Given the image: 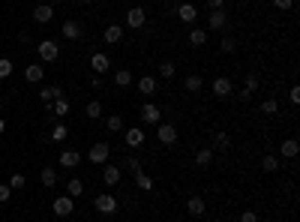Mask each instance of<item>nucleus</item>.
<instances>
[{
	"label": "nucleus",
	"instance_id": "nucleus-47",
	"mask_svg": "<svg viewBox=\"0 0 300 222\" xmlns=\"http://www.w3.org/2000/svg\"><path fill=\"white\" fill-rule=\"evenodd\" d=\"M288 96H291V102L297 105V102H300V87H291V93H288Z\"/></svg>",
	"mask_w": 300,
	"mask_h": 222
},
{
	"label": "nucleus",
	"instance_id": "nucleus-20",
	"mask_svg": "<svg viewBox=\"0 0 300 222\" xmlns=\"http://www.w3.org/2000/svg\"><path fill=\"white\" fill-rule=\"evenodd\" d=\"M258 90V75H246V87L240 90V99H249Z\"/></svg>",
	"mask_w": 300,
	"mask_h": 222
},
{
	"label": "nucleus",
	"instance_id": "nucleus-25",
	"mask_svg": "<svg viewBox=\"0 0 300 222\" xmlns=\"http://www.w3.org/2000/svg\"><path fill=\"white\" fill-rule=\"evenodd\" d=\"M63 36H66V39H78V36H81V24H78V21H66V24H63Z\"/></svg>",
	"mask_w": 300,
	"mask_h": 222
},
{
	"label": "nucleus",
	"instance_id": "nucleus-45",
	"mask_svg": "<svg viewBox=\"0 0 300 222\" xmlns=\"http://www.w3.org/2000/svg\"><path fill=\"white\" fill-rule=\"evenodd\" d=\"M222 3H225V0H207V9H210V12H213V9H222Z\"/></svg>",
	"mask_w": 300,
	"mask_h": 222
},
{
	"label": "nucleus",
	"instance_id": "nucleus-38",
	"mask_svg": "<svg viewBox=\"0 0 300 222\" xmlns=\"http://www.w3.org/2000/svg\"><path fill=\"white\" fill-rule=\"evenodd\" d=\"M261 168H264V171H276L279 159H276V156H264V159H261Z\"/></svg>",
	"mask_w": 300,
	"mask_h": 222
},
{
	"label": "nucleus",
	"instance_id": "nucleus-49",
	"mask_svg": "<svg viewBox=\"0 0 300 222\" xmlns=\"http://www.w3.org/2000/svg\"><path fill=\"white\" fill-rule=\"evenodd\" d=\"M78 3H90V0H78Z\"/></svg>",
	"mask_w": 300,
	"mask_h": 222
},
{
	"label": "nucleus",
	"instance_id": "nucleus-43",
	"mask_svg": "<svg viewBox=\"0 0 300 222\" xmlns=\"http://www.w3.org/2000/svg\"><path fill=\"white\" fill-rule=\"evenodd\" d=\"M237 222H258V213H255V210H246V213H240Z\"/></svg>",
	"mask_w": 300,
	"mask_h": 222
},
{
	"label": "nucleus",
	"instance_id": "nucleus-15",
	"mask_svg": "<svg viewBox=\"0 0 300 222\" xmlns=\"http://www.w3.org/2000/svg\"><path fill=\"white\" fill-rule=\"evenodd\" d=\"M102 39L108 42V45L120 42V39H123V27H120V24H108V27H105V33H102Z\"/></svg>",
	"mask_w": 300,
	"mask_h": 222
},
{
	"label": "nucleus",
	"instance_id": "nucleus-6",
	"mask_svg": "<svg viewBox=\"0 0 300 222\" xmlns=\"http://www.w3.org/2000/svg\"><path fill=\"white\" fill-rule=\"evenodd\" d=\"M141 120H144V123H162V111L159 108H156L153 105V102H147V105H141Z\"/></svg>",
	"mask_w": 300,
	"mask_h": 222
},
{
	"label": "nucleus",
	"instance_id": "nucleus-1",
	"mask_svg": "<svg viewBox=\"0 0 300 222\" xmlns=\"http://www.w3.org/2000/svg\"><path fill=\"white\" fill-rule=\"evenodd\" d=\"M36 51H39V57H42L45 63H51V60H57V54H60V45H57L54 39H42V42L36 45Z\"/></svg>",
	"mask_w": 300,
	"mask_h": 222
},
{
	"label": "nucleus",
	"instance_id": "nucleus-19",
	"mask_svg": "<svg viewBox=\"0 0 300 222\" xmlns=\"http://www.w3.org/2000/svg\"><path fill=\"white\" fill-rule=\"evenodd\" d=\"M210 162H213V150H210V147H201V150L195 153V165H198V168H207Z\"/></svg>",
	"mask_w": 300,
	"mask_h": 222
},
{
	"label": "nucleus",
	"instance_id": "nucleus-28",
	"mask_svg": "<svg viewBox=\"0 0 300 222\" xmlns=\"http://www.w3.org/2000/svg\"><path fill=\"white\" fill-rule=\"evenodd\" d=\"M24 78H27V81H33V84H36V81H42V66H39V63H33V66H27V72H24Z\"/></svg>",
	"mask_w": 300,
	"mask_h": 222
},
{
	"label": "nucleus",
	"instance_id": "nucleus-26",
	"mask_svg": "<svg viewBox=\"0 0 300 222\" xmlns=\"http://www.w3.org/2000/svg\"><path fill=\"white\" fill-rule=\"evenodd\" d=\"M204 42H207V30H204V27H195V30L189 33V45L198 48V45H204Z\"/></svg>",
	"mask_w": 300,
	"mask_h": 222
},
{
	"label": "nucleus",
	"instance_id": "nucleus-18",
	"mask_svg": "<svg viewBox=\"0 0 300 222\" xmlns=\"http://www.w3.org/2000/svg\"><path fill=\"white\" fill-rule=\"evenodd\" d=\"M186 210H189L192 216H204V198H201V195H192V198L186 201Z\"/></svg>",
	"mask_w": 300,
	"mask_h": 222
},
{
	"label": "nucleus",
	"instance_id": "nucleus-8",
	"mask_svg": "<svg viewBox=\"0 0 300 222\" xmlns=\"http://www.w3.org/2000/svg\"><path fill=\"white\" fill-rule=\"evenodd\" d=\"M144 138H147V135H144V129H141V126H132V129H126V135H123L126 147H141V144H144Z\"/></svg>",
	"mask_w": 300,
	"mask_h": 222
},
{
	"label": "nucleus",
	"instance_id": "nucleus-40",
	"mask_svg": "<svg viewBox=\"0 0 300 222\" xmlns=\"http://www.w3.org/2000/svg\"><path fill=\"white\" fill-rule=\"evenodd\" d=\"M159 72H162V78H174V63L162 60V63H159Z\"/></svg>",
	"mask_w": 300,
	"mask_h": 222
},
{
	"label": "nucleus",
	"instance_id": "nucleus-24",
	"mask_svg": "<svg viewBox=\"0 0 300 222\" xmlns=\"http://www.w3.org/2000/svg\"><path fill=\"white\" fill-rule=\"evenodd\" d=\"M297 153H300V144H297L294 138H288V141H282V156H285V159H294Z\"/></svg>",
	"mask_w": 300,
	"mask_h": 222
},
{
	"label": "nucleus",
	"instance_id": "nucleus-17",
	"mask_svg": "<svg viewBox=\"0 0 300 222\" xmlns=\"http://www.w3.org/2000/svg\"><path fill=\"white\" fill-rule=\"evenodd\" d=\"M138 93H141V96H153V93H156V78H150V75L138 78Z\"/></svg>",
	"mask_w": 300,
	"mask_h": 222
},
{
	"label": "nucleus",
	"instance_id": "nucleus-33",
	"mask_svg": "<svg viewBox=\"0 0 300 222\" xmlns=\"http://www.w3.org/2000/svg\"><path fill=\"white\" fill-rule=\"evenodd\" d=\"M105 126H108L111 132H120V129H123V117H120V114H111L108 120H105Z\"/></svg>",
	"mask_w": 300,
	"mask_h": 222
},
{
	"label": "nucleus",
	"instance_id": "nucleus-10",
	"mask_svg": "<svg viewBox=\"0 0 300 222\" xmlns=\"http://www.w3.org/2000/svg\"><path fill=\"white\" fill-rule=\"evenodd\" d=\"M108 66H111V60H108V54H102V51H96V54H90V69L93 72H108Z\"/></svg>",
	"mask_w": 300,
	"mask_h": 222
},
{
	"label": "nucleus",
	"instance_id": "nucleus-34",
	"mask_svg": "<svg viewBox=\"0 0 300 222\" xmlns=\"http://www.w3.org/2000/svg\"><path fill=\"white\" fill-rule=\"evenodd\" d=\"M213 144H216L219 150H228V144H231V138H228V132H216V135H213Z\"/></svg>",
	"mask_w": 300,
	"mask_h": 222
},
{
	"label": "nucleus",
	"instance_id": "nucleus-37",
	"mask_svg": "<svg viewBox=\"0 0 300 222\" xmlns=\"http://www.w3.org/2000/svg\"><path fill=\"white\" fill-rule=\"evenodd\" d=\"M9 75H12V60L0 57V81H3V78H9Z\"/></svg>",
	"mask_w": 300,
	"mask_h": 222
},
{
	"label": "nucleus",
	"instance_id": "nucleus-46",
	"mask_svg": "<svg viewBox=\"0 0 300 222\" xmlns=\"http://www.w3.org/2000/svg\"><path fill=\"white\" fill-rule=\"evenodd\" d=\"M234 48H237L234 39H222V51H234Z\"/></svg>",
	"mask_w": 300,
	"mask_h": 222
},
{
	"label": "nucleus",
	"instance_id": "nucleus-9",
	"mask_svg": "<svg viewBox=\"0 0 300 222\" xmlns=\"http://www.w3.org/2000/svg\"><path fill=\"white\" fill-rule=\"evenodd\" d=\"M144 18H147V12L141 9V6H132L129 12H126V27H132V30H138L141 24H144Z\"/></svg>",
	"mask_w": 300,
	"mask_h": 222
},
{
	"label": "nucleus",
	"instance_id": "nucleus-36",
	"mask_svg": "<svg viewBox=\"0 0 300 222\" xmlns=\"http://www.w3.org/2000/svg\"><path fill=\"white\" fill-rule=\"evenodd\" d=\"M258 111H261V114H276V111H279V105H276V99H264Z\"/></svg>",
	"mask_w": 300,
	"mask_h": 222
},
{
	"label": "nucleus",
	"instance_id": "nucleus-44",
	"mask_svg": "<svg viewBox=\"0 0 300 222\" xmlns=\"http://www.w3.org/2000/svg\"><path fill=\"white\" fill-rule=\"evenodd\" d=\"M273 6H276V9H291L294 0H273Z\"/></svg>",
	"mask_w": 300,
	"mask_h": 222
},
{
	"label": "nucleus",
	"instance_id": "nucleus-39",
	"mask_svg": "<svg viewBox=\"0 0 300 222\" xmlns=\"http://www.w3.org/2000/svg\"><path fill=\"white\" fill-rule=\"evenodd\" d=\"M123 165H126L132 174H138V171H141V159H135V156H126V159H123Z\"/></svg>",
	"mask_w": 300,
	"mask_h": 222
},
{
	"label": "nucleus",
	"instance_id": "nucleus-23",
	"mask_svg": "<svg viewBox=\"0 0 300 222\" xmlns=\"http://www.w3.org/2000/svg\"><path fill=\"white\" fill-rule=\"evenodd\" d=\"M51 114H57V117H66L69 114V99H54V102H51Z\"/></svg>",
	"mask_w": 300,
	"mask_h": 222
},
{
	"label": "nucleus",
	"instance_id": "nucleus-2",
	"mask_svg": "<svg viewBox=\"0 0 300 222\" xmlns=\"http://www.w3.org/2000/svg\"><path fill=\"white\" fill-rule=\"evenodd\" d=\"M51 210H54V216H72V210H75V201L69 198V195H60V198H54V204H51Z\"/></svg>",
	"mask_w": 300,
	"mask_h": 222
},
{
	"label": "nucleus",
	"instance_id": "nucleus-29",
	"mask_svg": "<svg viewBox=\"0 0 300 222\" xmlns=\"http://www.w3.org/2000/svg\"><path fill=\"white\" fill-rule=\"evenodd\" d=\"M135 183H138V189H141V192H150V189H153V180H150L144 171H138V174H135Z\"/></svg>",
	"mask_w": 300,
	"mask_h": 222
},
{
	"label": "nucleus",
	"instance_id": "nucleus-48",
	"mask_svg": "<svg viewBox=\"0 0 300 222\" xmlns=\"http://www.w3.org/2000/svg\"><path fill=\"white\" fill-rule=\"evenodd\" d=\"M6 132V120H3V117H0V135H3Z\"/></svg>",
	"mask_w": 300,
	"mask_h": 222
},
{
	"label": "nucleus",
	"instance_id": "nucleus-51",
	"mask_svg": "<svg viewBox=\"0 0 300 222\" xmlns=\"http://www.w3.org/2000/svg\"><path fill=\"white\" fill-rule=\"evenodd\" d=\"M48 3H57V0H48Z\"/></svg>",
	"mask_w": 300,
	"mask_h": 222
},
{
	"label": "nucleus",
	"instance_id": "nucleus-3",
	"mask_svg": "<svg viewBox=\"0 0 300 222\" xmlns=\"http://www.w3.org/2000/svg\"><path fill=\"white\" fill-rule=\"evenodd\" d=\"M96 210L99 213H105V216H108V213H117V207H120V204H117V198L114 195H108V192H105V195H96Z\"/></svg>",
	"mask_w": 300,
	"mask_h": 222
},
{
	"label": "nucleus",
	"instance_id": "nucleus-35",
	"mask_svg": "<svg viewBox=\"0 0 300 222\" xmlns=\"http://www.w3.org/2000/svg\"><path fill=\"white\" fill-rule=\"evenodd\" d=\"M186 90H189V93H198V90H201V75H189V78H186Z\"/></svg>",
	"mask_w": 300,
	"mask_h": 222
},
{
	"label": "nucleus",
	"instance_id": "nucleus-12",
	"mask_svg": "<svg viewBox=\"0 0 300 222\" xmlns=\"http://www.w3.org/2000/svg\"><path fill=\"white\" fill-rule=\"evenodd\" d=\"M33 18H36L39 24H48L51 18H54V9H51V3H39L36 9H33Z\"/></svg>",
	"mask_w": 300,
	"mask_h": 222
},
{
	"label": "nucleus",
	"instance_id": "nucleus-13",
	"mask_svg": "<svg viewBox=\"0 0 300 222\" xmlns=\"http://www.w3.org/2000/svg\"><path fill=\"white\" fill-rule=\"evenodd\" d=\"M57 162H60L63 168H75V165L81 162V153H78V150H63L60 156H57Z\"/></svg>",
	"mask_w": 300,
	"mask_h": 222
},
{
	"label": "nucleus",
	"instance_id": "nucleus-27",
	"mask_svg": "<svg viewBox=\"0 0 300 222\" xmlns=\"http://www.w3.org/2000/svg\"><path fill=\"white\" fill-rule=\"evenodd\" d=\"M114 84H117V87H129V84H132V72L129 69H117L114 72Z\"/></svg>",
	"mask_w": 300,
	"mask_h": 222
},
{
	"label": "nucleus",
	"instance_id": "nucleus-7",
	"mask_svg": "<svg viewBox=\"0 0 300 222\" xmlns=\"http://www.w3.org/2000/svg\"><path fill=\"white\" fill-rule=\"evenodd\" d=\"M159 129H156V138H159L162 144H174L177 141V129H174L171 123H156Z\"/></svg>",
	"mask_w": 300,
	"mask_h": 222
},
{
	"label": "nucleus",
	"instance_id": "nucleus-11",
	"mask_svg": "<svg viewBox=\"0 0 300 222\" xmlns=\"http://www.w3.org/2000/svg\"><path fill=\"white\" fill-rule=\"evenodd\" d=\"M177 18H180L183 24H192V21L198 18V9L192 6V3H180V6H177Z\"/></svg>",
	"mask_w": 300,
	"mask_h": 222
},
{
	"label": "nucleus",
	"instance_id": "nucleus-42",
	"mask_svg": "<svg viewBox=\"0 0 300 222\" xmlns=\"http://www.w3.org/2000/svg\"><path fill=\"white\" fill-rule=\"evenodd\" d=\"M9 192H12V189H9V183H0V204H6V201H9Z\"/></svg>",
	"mask_w": 300,
	"mask_h": 222
},
{
	"label": "nucleus",
	"instance_id": "nucleus-14",
	"mask_svg": "<svg viewBox=\"0 0 300 222\" xmlns=\"http://www.w3.org/2000/svg\"><path fill=\"white\" fill-rule=\"evenodd\" d=\"M102 183L105 186H117L120 183V168L117 165H105L102 168Z\"/></svg>",
	"mask_w": 300,
	"mask_h": 222
},
{
	"label": "nucleus",
	"instance_id": "nucleus-5",
	"mask_svg": "<svg viewBox=\"0 0 300 222\" xmlns=\"http://www.w3.org/2000/svg\"><path fill=\"white\" fill-rule=\"evenodd\" d=\"M108 156H111V147L105 144V141H99V144H93V147H90V162L105 165V162H108Z\"/></svg>",
	"mask_w": 300,
	"mask_h": 222
},
{
	"label": "nucleus",
	"instance_id": "nucleus-21",
	"mask_svg": "<svg viewBox=\"0 0 300 222\" xmlns=\"http://www.w3.org/2000/svg\"><path fill=\"white\" fill-rule=\"evenodd\" d=\"M81 192H84V180H78V177H72V180H69V183H66V195H69V198H78Z\"/></svg>",
	"mask_w": 300,
	"mask_h": 222
},
{
	"label": "nucleus",
	"instance_id": "nucleus-4",
	"mask_svg": "<svg viewBox=\"0 0 300 222\" xmlns=\"http://www.w3.org/2000/svg\"><path fill=\"white\" fill-rule=\"evenodd\" d=\"M210 90H213L219 99H225V96H231V90H234V84H231V78H225V75H219V78H213V84H210Z\"/></svg>",
	"mask_w": 300,
	"mask_h": 222
},
{
	"label": "nucleus",
	"instance_id": "nucleus-50",
	"mask_svg": "<svg viewBox=\"0 0 300 222\" xmlns=\"http://www.w3.org/2000/svg\"><path fill=\"white\" fill-rule=\"evenodd\" d=\"M171 222H183V219H171Z\"/></svg>",
	"mask_w": 300,
	"mask_h": 222
},
{
	"label": "nucleus",
	"instance_id": "nucleus-32",
	"mask_svg": "<svg viewBox=\"0 0 300 222\" xmlns=\"http://www.w3.org/2000/svg\"><path fill=\"white\" fill-rule=\"evenodd\" d=\"M57 183V171L54 168H42V186H54Z\"/></svg>",
	"mask_w": 300,
	"mask_h": 222
},
{
	"label": "nucleus",
	"instance_id": "nucleus-30",
	"mask_svg": "<svg viewBox=\"0 0 300 222\" xmlns=\"http://www.w3.org/2000/svg\"><path fill=\"white\" fill-rule=\"evenodd\" d=\"M84 111H87V117H90V120H96V117H102V102H96V99H93V102H87V108H84Z\"/></svg>",
	"mask_w": 300,
	"mask_h": 222
},
{
	"label": "nucleus",
	"instance_id": "nucleus-31",
	"mask_svg": "<svg viewBox=\"0 0 300 222\" xmlns=\"http://www.w3.org/2000/svg\"><path fill=\"white\" fill-rule=\"evenodd\" d=\"M66 135H69V132H66V126H63V123H57L54 129H51L48 138H51V141H66Z\"/></svg>",
	"mask_w": 300,
	"mask_h": 222
},
{
	"label": "nucleus",
	"instance_id": "nucleus-41",
	"mask_svg": "<svg viewBox=\"0 0 300 222\" xmlns=\"http://www.w3.org/2000/svg\"><path fill=\"white\" fill-rule=\"evenodd\" d=\"M24 183H27V180H24V174H12V177H9V189H21Z\"/></svg>",
	"mask_w": 300,
	"mask_h": 222
},
{
	"label": "nucleus",
	"instance_id": "nucleus-16",
	"mask_svg": "<svg viewBox=\"0 0 300 222\" xmlns=\"http://www.w3.org/2000/svg\"><path fill=\"white\" fill-rule=\"evenodd\" d=\"M225 24H228L225 9H213V12H210V30H222Z\"/></svg>",
	"mask_w": 300,
	"mask_h": 222
},
{
	"label": "nucleus",
	"instance_id": "nucleus-22",
	"mask_svg": "<svg viewBox=\"0 0 300 222\" xmlns=\"http://www.w3.org/2000/svg\"><path fill=\"white\" fill-rule=\"evenodd\" d=\"M39 99H42V102L63 99V90H60V87H42V90H39Z\"/></svg>",
	"mask_w": 300,
	"mask_h": 222
}]
</instances>
